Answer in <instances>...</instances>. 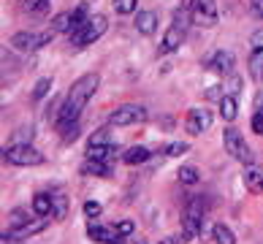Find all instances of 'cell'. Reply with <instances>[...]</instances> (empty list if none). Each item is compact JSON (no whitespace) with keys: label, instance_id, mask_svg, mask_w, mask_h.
Listing matches in <instances>:
<instances>
[{"label":"cell","instance_id":"obj_5","mask_svg":"<svg viewBox=\"0 0 263 244\" xmlns=\"http://www.w3.org/2000/svg\"><path fill=\"white\" fill-rule=\"evenodd\" d=\"M222 141H226V149H228L239 163H245V165H252V163H255V155H252L250 144L245 141V136H241L236 128H228L226 133H222Z\"/></svg>","mask_w":263,"mask_h":244},{"label":"cell","instance_id":"obj_19","mask_svg":"<svg viewBox=\"0 0 263 244\" xmlns=\"http://www.w3.org/2000/svg\"><path fill=\"white\" fill-rule=\"evenodd\" d=\"M90 19V8H87V3H82V6H76L73 11H71V30H68V35H73L79 27Z\"/></svg>","mask_w":263,"mask_h":244},{"label":"cell","instance_id":"obj_8","mask_svg":"<svg viewBox=\"0 0 263 244\" xmlns=\"http://www.w3.org/2000/svg\"><path fill=\"white\" fill-rule=\"evenodd\" d=\"M250 73L252 79H263V30H255L250 38Z\"/></svg>","mask_w":263,"mask_h":244},{"label":"cell","instance_id":"obj_3","mask_svg":"<svg viewBox=\"0 0 263 244\" xmlns=\"http://www.w3.org/2000/svg\"><path fill=\"white\" fill-rule=\"evenodd\" d=\"M149 111L144 109L141 103H125L120 106V109H114V114L109 117V122L114 125V128H128V125H141L147 122Z\"/></svg>","mask_w":263,"mask_h":244},{"label":"cell","instance_id":"obj_18","mask_svg":"<svg viewBox=\"0 0 263 244\" xmlns=\"http://www.w3.org/2000/svg\"><path fill=\"white\" fill-rule=\"evenodd\" d=\"M82 174L84 177H109V163H101V160H90L87 158V163L82 165Z\"/></svg>","mask_w":263,"mask_h":244},{"label":"cell","instance_id":"obj_26","mask_svg":"<svg viewBox=\"0 0 263 244\" xmlns=\"http://www.w3.org/2000/svg\"><path fill=\"white\" fill-rule=\"evenodd\" d=\"M8 222H11V231H19V228H25L27 222H30V217H27L25 209H14L11 217H8Z\"/></svg>","mask_w":263,"mask_h":244},{"label":"cell","instance_id":"obj_9","mask_svg":"<svg viewBox=\"0 0 263 244\" xmlns=\"http://www.w3.org/2000/svg\"><path fill=\"white\" fill-rule=\"evenodd\" d=\"M190 136H201L212 128V111L209 109H190L187 111V122H184Z\"/></svg>","mask_w":263,"mask_h":244},{"label":"cell","instance_id":"obj_38","mask_svg":"<svg viewBox=\"0 0 263 244\" xmlns=\"http://www.w3.org/2000/svg\"><path fill=\"white\" fill-rule=\"evenodd\" d=\"M136 244H147V241H144V239H136Z\"/></svg>","mask_w":263,"mask_h":244},{"label":"cell","instance_id":"obj_35","mask_svg":"<svg viewBox=\"0 0 263 244\" xmlns=\"http://www.w3.org/2000/svg\"><path fill=\"white\" fill-rule=\"evenodd\" d=\"M250 11L258 19H263V0H250Z\"/></svg>","mask_w":263,"mask_h":244},{"label":"cell","instance_id":"obj_7","mask_svg":"<svg viewBox=\"0 0 263 244\" xmlns=\"http://www.w3.org/2000/svg\"><path fill=\"white\" fill-rule=\"evenodd\" d=\"M193 22L203 27L217 25V0H196L193 6Z\"/></svg>","mask_w":263,"mask_h":244},{"label":"cell","instance_id":"obj_21","mask_svg":"<svg viewBox=\"0 0 263 244\" xmlns=\"http://www.w3.org/2000/svg\"><path fill=\"white\" fill-rule=\"evenodd\" d=\"M220 114H222V120H226V122H233V120H236V98H233V95H222L220 98Z\"/></svg>","mask_w":263,"mask_h":244},{"label":"cell","instance_id":"obj_34","mask_svg":"<svg viewBox=\"0 0 263 244\" xmlns=\"http://www.w3.org/2000/svg\"><path fill=\"white\" fill-rule=\"evenodd\" d=\"M252 130H255L258 136H263V109H258L255 117H252Z\"/></svg>","mask_w":263,"mask_h":244},{"label":"cell","instance_id":"obj_29","mask_svg":"<svg viewBox=\"0 0 263 244\" xmlns=\"http://www.w3.org/2000/svg\"><path fill=\"white\" fill-rule=\"evenodd\" d=\"M136 228H133V222L130 220H122V222H117L114 226V239H125V236H130Z\"/></svg>","mask_w":263,"mask_h":244},{"label":"cell","instance_id":"obj_32","mask_svg":"<svg viewBox=\"0 0 263 244\" xmlns=\"http://www.w3.org/2000/svg\"><path fill=\"white\" fill-rule=\"evenodd\" d=\"M49 90H52V79H41V82L35 84V90H33V98H35V101H41V98L49 92Z\"/></svg>","mask_w":263,"mask_h":244},{"label":"cell","instance_id":"obj_10","mask_svg":"<svg viewBox=\"0 0 263 244\" xmlns=\"http://www.w3.org/2000/svg\"><path fill=\"white\" fill-rule=\"evenodd\" d=\"M182 44H184V27L171 25L168 30H165L163 41H160V54H171V52H177V49H179Z\"/></svg>","mask_w":263,"mask_h":244},{"label":"cell","instance_id":"obj_30","mask_svg":"<svg viewBox=\"0 0 263 244\" xmlns=\"http://www.w3.org/2000/svg\"><path fill=\"white\" fill-rule=\"evenodd\" d=\"M187 149H190V146L184 144V141H174V144L165 146V155H168V158H179V155H184Z\"/></svg>","mask_w":263,"mask_h":244},{"label":"cell","instance_id":"obj_33","mask_svg":"<svg viewBox=\"0 0 263 244\" xmlns=\"http://www.w3.org/2000/svg\"><path fill=\"white\" fill-rule=\"evenodd\" d=\"M84 214H87L90 220L98 217V214H101V203H98V201H87V203H84Z\"/></svg>","mask_w":263,"mask_h":244},{"label":"cell","instance_id":"obj_15","mask_svg":"<svg viewBox=\"0 0 263 244\" xmlns=\"http://www.w3.org/2000/svg\"><path fill=\"white\" fill-rule=\"evenodd\" d=\"M245 184H247L250 193L260 195V193H263V171L255 168V165H247V171H245Z\"/></svg>","mask_w":263,"mask_h":244},{"label":"cell","instance_id":"obj_2","mask_svg":"<svg viewBox=\"0 0 263 244\" xmlns=\"http://www.w3.org/2000/svg\"><path fill=\"white\" fill-rule=\"evenodd\" d=\"M106 27H109L106 16H103V14H95V16H90V19H87V22L79 27V30H76L73 35H68V38H71L73 46H87V44L98 41V38L106 33Z\"/></svg>","mask_w":263,"mask_h":244},{"label":"cell","instance_id":"obj_20","mask_svg":"<svg viewBox=\"0 0 263 244\" xmlns=\"http://www.w3.org/2000/svg\"><path fill=\"white\" fill-rule=\"evenodd\" d=\"M149 155H152V152L147 149V146H130V149L122 155V160L128 163V165H139V163H144V160H149Z\"/></svg>","mask_w":263,"mask_h":244},{"label":"cell","instance_id":"obj_25","mask_svg":"<svg viewBox=\"0 0 263 244\" xmlns=\"http://www.w3.org/2000/svg\"><path fill=\"white\" fill-rule=\"evenodd\" d=\"M177 174H179V182H182V184H196V182L201 179V174H198L196 165H182Z\"/></svg>","mask_w":263,"mask_h":244},{"label":"cell","instance_id":"obj_12","mask_svg":"<svg viewBox=\"0 0 263 244\" xmlns=\"http://www.w3.org/2000/svg\"><path fill=\"white\" fill-rule=\"evenodd\" d=\"M87 158H90V160H101V163H111L117 158V146H114V141L90 144V146H87Z\"/></svg>","mask_w":263,"mask_h":244},{"label":"cell","instance_id":"obj_22","mask_svg":"<svg viewBox=\"0 0 263 244\" xmlns=\"http://www.w3.org/2000/svg\"><path fill=\"white\" fill-rule=\"evenodd\" d=\"M212 239L217 244H236V236H233V231L228 226H222V222H217V226L212 228Z\"/></svg>","mask_w":263,"mask_h":244},{"label":"cell","instance_id":"obj_16","mask_svg":"<svg viewBox=\"0 0 263 244\" xmlns=\"http://www.w3.org/2000/svg\"><path fill=\"white\" fill-rule=\"evenodd\" d=\"M52 207H54V201H52L49 193H38L35 198H33V212L38 214V217H49Z\"/></svg>","mask_w":263,"mask_h":244},{"label":"cell","instance_id":"obj_13","mask_svg":"<svg viewBox=\"0 0 263 244\" xmlns=\"http://www.w3.org/2000/svg\"><path fill=\"white\" fill-rule=\"evenodd\" d=\"M136 30L141 35H152L158 30V14L155 11H139L136 14Z\"/></svg>","mask_w":263,"mask_h":244},{"label":"cell","instance_id":"obj_37","mask_svg":"<svg viewBox=\"0 0 263 244\" xmlns=\"http://www.w3.org/2000/svg\"><path fill=\"white\" fill-rule=\"evenodd\" d=\"M160 244H179V239H177V236H165Z\"/></svg>","mask_w":263,"mask_h":244},{"label":"cell","instance_id":"obj_11","mask_svg":"<svg viewBox=\"0 0 263 244\" xmlns=\"http://www.w3.org/2000/svg\"><path fill=\"white\" fill-rule=\"evenodd\" d=\"M233 65H236V57H233V52H228V49L214 52V57L209 60L212 71H217V73H222V76H228V73L233 71Z\"/></svg>","mask_w":263,"mask_h":244},{"label":"cell","instance_id":"obj_23","mask_svg":"<svg viewBox=\"0 0 263 244\" xmlns=\"http://www.w3.org/2000/svg\"><path fill=\"white\" fill-rule=\"evenodd\" d=\"M52 201H54L52 217H54V220H65V217H68V198H65L63 193H52Z\"/></svg>","mask_w":263,"mask_h":244},{"label":"cell","instance_id":"obj_31","mask_svg":"<svg viewBox=\"0 0 263 244\" xmlns=\"http://www.w3.org/2000/svg\"><path fill=\"white\" fill-rule=\"evenodd\" d=\"M63 141H76L79 139V122H71V125H63Z\"/></svg>","mask_w":263,"mask_h":244},{"label":"cell","instance_id":"obj_28","mask_svg":"<svg viewBox=\"0 0 263 244\" xmlns=\"http://www.w3.org/2000/svg\"><path fill=\"white\" fill-rule=\"evenodd\" d=\"M139 0H114V11L117 14H133Z\"/></svg>","mask_w":263,"mask_h":244},{"label":"cell","instance_id":"obj_36","mask_svg":"<svg viewBox=\"0 0 263 244\" xmlns=\"http://www.w3.org/2000/svg\"><path fill=\"white\" fill-rule=\"evenodd\" d=\"M103 141H109V133H106V130H101V133H95L90 144H103Z\"/></svg>","mask_w":263,"mask_h":244},{"label":"cell","instance_id":"obj_17","mask_svg":"<svg viewBox=\"0 0 263 244\" xmlns=\"http://www.w3.org/2000/svg\"><path fill=\"white\" fill-rule=\"evenodd\" d=\"M46 226H49V217H35L30 220L25 228H19V231H11V236H33V233H41Z\"/></svg>","mask_w":263,"mask_h":244},{"label":"cell","instance_id":"obj_1","mask_svg":"<svg viewBox=\"0 0 263 244\" xmlns=\"http://www.w3.org/2000/svg\"><path fill=\"white\" fill-rule=\"evenodd\" d=\"M98 84H101V76L98 73H84L82 79L73 82V87L65 95V103H63L60 114H57V128L71 125V122H79V114H82V109L87 106V101L95 95Z\"/></svg>","mask_w":263,"mask_h":244},{"label":"cell","instance_id":"obj_24","mask_svg":"<svg viewBox=\"0 0 263 244\" xmlns=\"http://www.w3.org/2000/svg\"><path fill=\"white\" fill-rule=\"evenodd\" d=\"M25 11L33 14V16H44L46 11H49V0H25Z\"/></svg>","mask_w":263,"mask_h":244},{"label":"cell","instance_id":"obj_4","mask_svg":"<svg viewBox=\"0 0 263 244\" xmlns=\"http://www.w3.org/2000/svg\"><path fill=\"white\" fill-rule=\"evenodd\" d=\"M3 160L11 163V165H41L44 163V155L35 149L33 144H14L3 149Z\"/></svg>","mask_w":263,"mask_h":244},{"label":"cell","instance_id":"obj_39","mask_svg":"<svg viewBox=\"0 0 263 244\" xmlns=\"http://www.w3.org/2000/svg\"><path fill=\"white\" fill-rule=\"evenodd\" d=\"M109 244H122V239H117V241H109Z\"/></svg>","mask_w":263,"mask_h":244},{"label":"cell","instance_id":"obj_6","mask_svg":"<svg viewBox=\"0 0 263 244\" xmlns=\"http://www.w3.org/2000/svg\"><path fill=\"white\" fill-rule=\"evenodd\" d=\"M57 33L52 30H46V33H16L14 38H11V44H14V49L16 52H35V49H41V46H46L54 38Z\"/></svg>","mask_w":263,"mask_h":244},{"label":"cell","instance_id":"obj_27","mask_svg":"<svg viewBox=\"0 0 263 244\" xmlns=\"http://www.w3.org/2000/svg\"><path fill=\"white\" fill-rule=\"evenodd\" d=\"M52 30H54V33H68V30H71V11L57 14L54 22H52Z\"/></svg>","mask_w":263,"mask_h":244},{"label":"cell","instance_id":"obj_14","mask_svg":"<svg viewBox=\"0 0 263 244\" xmlns=\"http://www.w3.org/2000/svg\"><path fill=\"white\" fill-rule=\"evenodd\" d=\"M87 236H90L92 241H98V244L117 241L114 239V228H103L101 222H92V220H90V226H87Z\"/></svg>","mask_w":263,"mask_h":244}]
</instances>
